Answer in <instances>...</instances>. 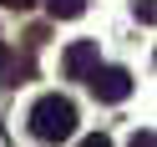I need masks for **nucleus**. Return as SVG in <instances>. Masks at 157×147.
Returning <instances> with one entry per match:
<instances>
[{
	"mask_svg": "<svg viewBox=\"0 0 157 147\" xmlns=\"http://www.w3.org/2000/svg\"><path fill=\"white\" fill-rule=\"evenodd\" d=\"M31 132L41 137V142H66V137L76 132V102L61 91L41 96V102L31 106Z\"/></svg>",
	"mask_w": 157,
	"mask_h": 147,
	"instance_id": "f257e3e1",
	"label": "nucleus"
},
{
	"mask_svg": "<svg viewBox=\"0 0 157 147\" xmlns=\"http://www.w3.org/2000/svg\"><path fill=\"white\" fill-rule=\"evenodd\" d=\"M86 81H91L96 102H127V96H132V71H127V66H96Z\"/></svg>",
	"mask_w": 157,
	"mask_h": 147,
	"instance_id": "f03ea898",
	"label": "nucleus"
},
{
	"mask_svg": "<svg viewBox=\"0 0 157 147\" xmlns=\"http://www.w3.org/2000/svg\"><path fill=\"white\" fill-rule=\"evenodd\" d=\"M96 66H101V51H96V41H76L71 51H66V76H71V81H86Z\"/></svg>",
	"mask_w": 157,
	"mask_h": 147,
	"instance_id": "7ed1b4c3",
	"label": "nucleus"
},
{
	"mask_svg": "<svg viewBox=\"0 0 157 147\" xmlns=\"http://www.w3.org/2000/svg\"><path fill=\"white\" fill-rule=\"evenodd\" d=\"M46 10H51L56 21H76V15L86 10V0H46Z\"/></svg>",
	"mask_w": 157,
	"mask_h": 147,
	"instance_id": "20e7f679",
	"label": "nucleus"
},
{
	"mask_svg": "<svg viewBox=\"0 0 157 147\" xmlns=\"http://www.w3.org/2000/svg\"><path fill=\"white\" fill-rule=\"evenodd\" d=\"M152 15H157V10H152V0H137V21H142V25H152Z\"/></svg>",
	"mask_w": 157,
	"mask_h": 147,
	"instance_id": "39448f33",
	"label": "nucleus"
},
{
	"mask_svg": "<svg viewBox=\"0 0 157 147\" xmlns=\"http://www.w3.org/2000/svg\"><path fill=\"white\" fill-rule=\"evenodd\" d=\"M127 147H157V142H152V132L142 127V132H132V142H127Z\"/></svg>",
	"mask_w": 157,
	"mask_h": 147,
	"instance_id": "423d86ee",
	"label": "nucleus"
},
{
	"mask_svg": "<svg viewBox=\"0 0 157 147\" xmlns=\"http://www.w3.org/2000/svg\"><path fill=\"white\" fill-rule=\"evenodd\" d=\"M76 147H112V142H106L101 132H91V137H81V142H76Z\"/></svg>",
	"mask_w": 157,
	"mask_h": 147,
	"instance_id": "0eeeda50",
	"label": "nucleus"
},
{
	"mask_svg": "<svg viewBox=\"0 0 157 147\" xmlns=\"http://www.w3.org/2000/svg\"><path fill=\"white\" fill-rule=\"evenodd\" d=\"M0 5H10V10H31L36 0H0Z\"/></svg>",
	"mask_w": 157,
	"mask_h": 147,
	"instance_id": "6e6552de",
	"label": "nucleus"
},
{
	"mask_svg": "<svg viewBox=\"0 0 157 147\" xmlns=\"http://www.w3.org/2000/svg\"><path fill=\"white\" fill-rule=\"evenodd\" d=\"M10 61H15V56L5 51V46H0V71H10Z\"/></svg>",
	"mask_w": 157,
	"mask_h": 147,
	"instance_id": "1a4fd4ad",
	"label": "nucleus"
}]
</instances>
